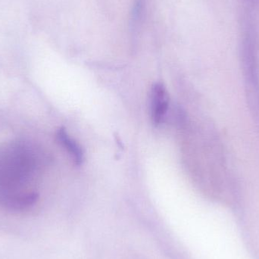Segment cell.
I'll use <instances>...</instances> for the list:
<instances>
[{
  "mask_svg": "<svg viewBox=\"0 0 259 259\" xmlns=\"http://www.w3.org/2000/svg\"><path fill=\"white\" fill-rule=\"evenodd\" d=\"M59 143L66 149L67 152L71 155L77 165H80L84 159V154L81 146L68 135L65 129L60 128L56 134Z\"/></svg>",
  "mask_w": 259,
  "mask_h": 259,
  "instance_id": "cell-4",
  "label": "cell"
},
{
  "mask_svg": "<svg viewBox=\"0 0 259 259\" xmlns=\"http://www.w3.org/2000/svg\"><path fill=\"white\" fill-rule=\"evenodd\" d=\"M38 199L34 191H16L0 187V206L12 211H24L33 206Z\"/></svg>",
  "mask_w": 259,
  "mask_h": 259,
  "instance_id": "cell-2",
  "label": "cell"
},
{
  "mask_svg": "<svg viewBox=\"0 0 259 259\" xmlns=\"http://www.w3.org/2000/svg\"><path fill=\"white\" fill-rule=\"evenodd\" d=\"M39 152L32 145L15 142L0 147V187L16 191L27 190L39 167Z\"/></svg>",
  "mask_w": 259,
  "mask_h": 259,
  "instance_id": "cell-1",
  "label": "cell"
},
{
  "mask_svg": "<svg viewBox=\"0 0 259 259\" xmlns=\"http://www.w3.org/2000/svg\"><path fill=\"white\" fill-rule=\"evenodd\" d=\"M151 118L158 126L163 122L169 107V98L165 87L161 83L153 85L151 91Z\"/></svg>",
  "mask_w": 259,
  "mask_h": 259,
  "instance_id": "cell-3",
  "label": "cell"
}]
</instances>
